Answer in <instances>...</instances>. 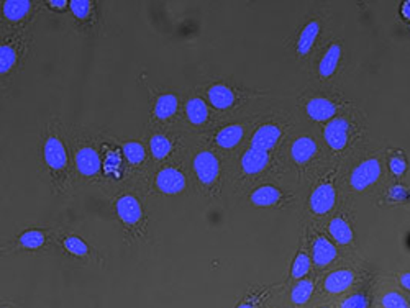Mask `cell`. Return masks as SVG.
Listing matches in <instances>:
<instances>
[{
    "label": "cell",
    "instance_id": "cell-32",
    "mask_svg": "<svg viewBox=\"0 0 410 308\" xmlns=\"http://www.w3.org/2000/svg\"><path fill=\"white\" fill-rule=\"evenodd\" d=\"M384 308H410L409 303L405 302V298L397 292H387L382 297Z\"/></svg>",
    "mask_w": 410,
    "mask_h": 308
},
{
    "label": "cell",
    "instance_id": "cell-15",
    "mask_svg": "<svg viewBox=\"0 0 410 308\" xmlns=\"http://www.w3.org/2000/svg\"><path fill=\"white\" fill-rule=\"evenodd\" d=\"M336 258V248L330 239L318 236L312 246V261L317 267H327Z\"/></svg>",
    "mask_w": 410,
    "mask_h": 308
},
{
    "label": "cell",
    "instance_id": "cell-34",
    "mask_svg": "<svg viewBox=\"0 0 410 308\" xmlns=\"http://www.w3.org/2000/svg\"><path fill=\"white\" fill-rule=\"evenodd\" d=\"M389 168L392 170V174L402 175L405 173V169H407V162H405L402 157L394 156L389 160Z\"/></svg>",
    "mask_w": 410,
    "mask_h": 308
},
{
    "label": "cell",
    "instance_id": "cell-22",
    "mask_svg": "<svg viewBox=\"0 0 410 308\" xmlns=\"http://www.w3.org/2000/svg\"><path fill=\"white\" fill-rule=\"evenodd\" d=\"M328 231H330L331 238H334L338 245H349V243L353 241L351 226H349L348 221L342 217H336L330 221V225H328Z\"/></svg>",
    "mask_w": 410,
    "mask_h": 308
},
{
    "label": "cell",
    "instance_id": "cell-39",
    "mask_svg": "<svg viewBox=\"0 0 410 308\" xmlns=\"http://www.w3.org/2000/svg\"><path fill=\"white\" fill-rule=\"evenodd\" d=\"M322 308H328V307H322Z\"/></svg>",
    "mask_w": 410,
    "mask_h": 308
},
{
    "label": "cell",
    "instance_id": "cell-18",
    "mask_svg": "<svg viewBox=\"0 0 410 308\" xmlns=\"http://www.w3.org/2000/svg\"><path fill=\"white\" fill-rule=\"evenodd\" d=\"M353 280H355V274L348 269H340V271L328 274L323 287L328 294H342L351 287Z\"/></svg>",
    "mask_w": 410,
    "mask_h": 308
},
{
    "label": "cell",
    "instance_id": "cell-21",
    "mask_svg": "<svg viewBox=\"0 0 410 308\" xmlns=\"http://www.w3.org/2000/svg\"><path fill=\"white\" fill-rule=\"evenodd\" d=\"M179 100L174 94H163L158 97L154 104V117L158 120H170L172 115L178 112Z\"/></svg>",
    "mask_w": 410,
    "mask_h": 308
},
{
    "label": "cell",
    "instance_id": "cell-13",
    "mask_svg": "<svg viewBox=\"0 0 410 308\" xmlns=\"http://www.w3.org/2000/svg\"><path fill=\"white\" fill-rule=\"evenodd\" d=\"M76 169L84 177H92L101 170V156L92 146H84L76 153Z\"/></svg>",
    "mask_w": 410,
    "mask_h": 308
},
{
    "label": "cell",
    "instance_id": "cell-33",
    "mask_svg": "<svg viewBox=\"0 0 410 308\" xmlns=\"http://www.w3.org/2000/svg\"><path fill=\"white\" fill-rule=\"evenodd\" d=\"M342 308H368V298L362 294H356L348 297L347 300L343 302Z\"/></svg>",
    "mask_w": 410,
    "mask_h": 308
},
{
    "label": "cell",
    "instance_id": "cell-38",
    "mask_svg": "<svg viewBox=\"0 0 410 308\" xmlns=\"http://www.w3.org/2000/svg\"><path fill=\"white\" fill-rule=\"evenodd\" d=\"M238 308H254V305L252 302H246V303H241Z\"/></svg>",
    "mask_w": 410,
    "mask_h": 308
},
{
    "label": "cell",
    "instance_id": "cell-30",
    "mask_svg": "<svg viewBox=\"0 0 410 308\" xmlns=\"http://www.w3.org/2000/svg\"><path fill=\"white\" fill-rule=\"evenodd\" d=\"M64 248H66L71 254L79 256V258H82V256H85L89 252L88 245H85V243L77 236H69L64 239Z\"/></svg>",
    "mask_w": 410,
    "mask_h": 308
},
{
    "label": "cell",
    "instance_id": "cell-5",
    "mask_svg": "<svg viewBox=\"0 0 410 308\" xmlns=\"http://www.w3.org/2000/svg\"><path fill=\"white\" fill-rule=\"evenodd\" d=\"M154 186H156V189L161 192V194L178 195L181 192L185 190L187 181H185V175L183 170L174 168V166H167V168H163L156 174Z\"/></svg>",
    "mask_w": 410,
    "mask_h": 308
},
{
    "label": "cell",
    "instance_id": "cell-3",
    "mask_svg": "<svg viewBox=\"0 0 410 308\" xmlns=\"http://www.w3.org/2000/svg\"><path fill=\"white\" fill-rule=\"evenodd\" d=\"M283 136H284V130L279 123L276 122L263 123V125L258 126L252 133L248 148L273 153L276 146L280 143V140H283Z\"/></svg>",
    "mask_w": 410,
    "mask_h": 308
},
{
    "label": "cell",
    "instance_id": "cell-27",
    "mask_svg": "<svg viewBox=\"0 0 410 308\" xmlns=\"http://www.w3.org/2000/svg\"><path fill=\"white\" fill-rule=\"evenodd\" d=\"M310 266H312V261H310L309 256L305 254V252H299L297 258L294 259V263H292L291 276L294 277V279L302 280L309 274Z\"/></svg>",
    "mask_w": 410,
    "mask_h": 308
},
{
    "label": "cell",
    "instance_id": "cell-6",
    "mask_svg": "<svg viewBox=\"0 0 410 308\" xmlns=\"http://www.w3.org/2000/svg\"><path fill=\"white\" fill-rule=\"evenodd\" d=\"M379 175H381V162L371 157V160L362 161L360 166L353 169L351 175H349V184H351L353 189L361 192L373 186L379 179Z\"/></svg>",
    "mask_w": 410,
    "mask_h": 308
},
{
    "label": "cell",
    "instance_id": "cell-7",
    "mask_svg": "<svg viewBox=\"0 0 410 308\" xmlns=\"http://www.w3.org/2000/svg\"><path fill=\"white\" fill-rule=\"evenodd\" d=\"M287 200V195L279 189L274 184H260L249 194V202L254 207L260 208H271L280 207Z\"/></svg>",
    "mask_w": 410,
    "mask_h": 308
},
{
    "label": "cell",
    "instance_id": "cell-14",
    "mask_svg": "<svg viewBox=\"0 0 410 308\" xmlns=\"http://www.w3.org/2000/svg\"><path fill=\"white\" fill-rule=\"evenodd\" d=\"M305 112H307L309 118H312L314 122H328V120H334L336 113V105L331 100H328V98L314 97L305 105Z\"/></svg>",
    "mask_w": 410,
    "mask_h": 308
},
{
    "label": "cell",
    "instance_id": "cell-11",
    "mask_svg": "<svg viewBox=\"0 0 410 308\" xmlns=\"http://www.w3.org/2000/svg\"><path fill=\"white\" fill-rule=\"evenodd\" d=\"M43 154H45V161L50 169L61 170L68 166L66 148H64L63 141L56 138V136H50V138L46 140L45 148H43Z\"/></svg>",
    "mask_w": 410,
    "mask_h": 308
},
{
    "label": "cell",
    "instance_id": "cell-23",
    "mask_svg": "<svg viewBox=\"0 0 410 308\" xmlns=\"http://www.w3.org/2000/svg\"><path fill=\"white\" fill-rule=\"evenodd\" d=\"M32 2L28 0H8L3 3V16L8 21H20L28 15Z\"/></svg>",
    "mask_w": 410,
    "mask_h": 308
},
{
    "label": "cell",
    "instance_id": "cell-37",
    "mask_svg": "<svg viewBox=\"0 0 410 308\" xmlns=\"http://www.w3.org/2000/svg\"><path fill=\"white\" fill-rule=\"evenodd\" d=\"M400 284H402L404 289H407L410 292V272H405L400 276Z\"/></svg>",
    "mask_w": 410,
    "mask_h": 308
},
{
    "label": "cell",
    "instance_id": "cell-2",
    "mask_svg": "<svg viewBox=\"0 0 410 308\" xmlns=\"http://www.w3.org/2000/svg\"><path fill=\"white\" fill-rule=\"evenodd\" d=\"M192 168L201 186L205 189L214 187L218 182L220 174H222V162H220L218 154L212 149H201L194 156Z\"/></svg>",
    "mask_w": 410,
    "mask_h": 308
},
{
    "label": "cell",
    "instance_id": "cell-10",
    "mask_svg": "<svg viewBox=\"0 0 410 308\" xmlns=\"http://www.w3.org/2000/svg\"><path fill=\"white\" fill-rule=\"evenodd\" d=\"M318 146L312 136H299L291 144V160L297 166H305L317 156Z\"/></svg>",
    "mask_w": 410,
    "mask_h": 308
},
{
    "label": "cell",
    "instance_id": "cell-17",
    "mask_svg": "<svg viewBox=\"0 0 410 308\" xmlns=\"http://www.w3.org/2000/svg\"><path fill=\"white\" fill-rule=\"evenodd\" d=\"M185 117L194 126H204L210 118V110L205 100L201 97L189 98L185 104Z\"/></svg>",
    "mask_w": 410,
    "mask_h": 308
},
{
    "label": "cell",
    "instance_id": "cell-1",
    "mask_svg": "<svg viewBox=\"0 0 410 308\" xmlns=\"http://www.w3.org/2000/svg\"><path fill=\"white\" fill-rule=\"evenodd\" d=\"M273 164V153L261 149L246 148L238 161L240 181L256 182L266 175Z\"/></svg>",
    "mask_w": 410,
    "mask_h": 308
},
{
    "label": "cell",
    "instance_id": "cell-26",
    "mask_svg": "<svg viewBox=\"0 0 410 308\" xmlns=\"http://www.w3.org/2000/svg\"><path fill=\"white\" fill-rule=\"evenodd\" d=\"M123 154H125V157H127L128 164L130 166H141L145 162V157H146L143 144L138 143V141H128V143H125Z\"/></svg>",
    "mask_w": 410,
    "mask_h": 308
},
{
    "label": "cell",
    "instance_id": "cell-16",
    "mask_svg": "<svg viewBox=\"0 0 410 308\" xmlns=\"http://www.w3.org/2000/svg\"><path fill=\"white\" fill-rule=\"evenodd\" d=\"M210 105L217 110H228L235 105L236 96L230 87L225 84H215L207 91Z\"/></svg>",
    "mask_w": 410,
    "mask_h": 308
},
{
    "label": "cell",
    "instance_id": "cell-24",
    "mask_svg": "<svg viewBox=\"0 0 410 308\" xmlns=\"http://www.w3.org/2000/svg\"><path fill=\"white\" fill-rule=\"evenodd\" d=\"M151 154L156 161H164L172 153V141L163 133H154L150 140Z\"/></svg>",
    "mask_w": 410,
    "mask_h": 308
},
{
    "label": "cell",
    "instance_id": "cell-20",
    "mask_svg": "<svg viewBox=\"0 0 410 308\" xmlns=\"http://www.w3.org/2000/svg\"><path fill=\"white\" fill-rule=\"evenodd\" d=\"M340 58H342V46L340 45H331L330 48L327 50V53L323 54V58L318 63V72H320L322 77H330L335 74L336 67H338Z\"/></svg>",
    "mask_w": 410,
    "mask_h": 308
},
{
    "label": "cell",
    "instance_id": "cell-31",
    "mask_svg": "<svg viewBox=\"0 0 410 308\" xmlns=\"http://www.w3.org/2000/svg\"><path fill=\"white\" fill-rule=\"evenodd\" d=\"M69 8H71L74 16L84 20L89 16L90 10H92V6H90V2H88V0H71V2H69Z\"/></svg>",
    "mask_w": 410,
    "mask_h": 308
},
{
    "label": "cell",
    "instance_id": "cell-9",
    "mask_svg": "<svg viewBox=\"0 0 410 308\" xmlns=\"http://www.w3.org/2000/svg\"><path fill=\"white\" fill-rule=\"evenodd\" d=\"M335 199V187L331 186V184H320V186L312 192V195H310L309 199L310 210H312L315 215H325V213L334 208Z\"/></svg>",
    "mask_w": 410,
    "mask_h": 308
},
{
    "label": "cell",
    "instance_id": "cell-35",
    "mask_svg": "<svg viewBox=\"0 0 410 308\" xmlns=\"http://www.w3.org/2000/svg\"><path fill=\"white\" fill-rule=\"evenodd\" d=\"M48 3L51 8H58V10H64L69 6V2H66V0H51Z\"/></svg>",
    "mask_w": 410,
    "mask_h": 308
},
{
    "label": "cell",
    "instance_id": "cell-28",
    "mask_svg": "<svg viewBox=\"0 0 410 308\" xmlns=\"http://www.w3.org/2000/svg\"><path fill=\"white\" fill-rule=\"evenodd\" d=\"M20 245L27 250H38L45 245V234H43V231L30 230L20 236Z\"/></svg>",
    "mask_w": 410,
    "mask_h": 308
},
{
    "label": "cell",
    "instance_id": "cell-12",
    "mask_svg": "<svg viewBox=\"0 0 410 308\" xmlns=\"http://www.w3.org/2000/svg\"><path fill=\"white\" fill-rule=\"evenodd\" d=\"M115 210L116 215H119L125 225H136L141 220V217H143L141 205L136 200V197L133 195L120 197L115 204Z\"/></svg>",
    "mask_w": 410,
    "mask_h": 308
},
{
    "label": "cell",
    "instance_id": "cell-36",
    "mask_svg": "<svg viewBox=\"0 0 410 308\" xmlns=\"http://www.w3.org/2000/svg\"><path fill=\"white\" fill-rule=\"evenodd\" d=\"M400 14H402V16L405 20L410 21V0H407V2L402 3V7H400Z\"/></svg>",
    "mask_w": 410,
    "mask_h": 308
},
{
    "label": "cell",
    "instance_id": "cell-25",
    "mask_svg": "<svg viewBox=\"0 0 410 308\" xmlns=\"http://www.w3.org/2000/svg\"><path fill=\"white\" fill-rule=\"evenodd\" d=\"M314 280L302 279L291 290V300L294 305H305L314 294Z\"/></svg>",
    "mask_w": 410,
    "mask_h": 308
},
{
    "label": "cell",
    "instance_id": "cell-4",
    "mask_svg": "<svg viewBox=\"0 0 410 308\" xmlns=\"http://www.w3.org/2000/svg\"><path fill=\"white\" fill-rule=\"evenodd\" d=\"M253 125V122L249 123H230V125L220 128L212 136L214 144L222 151H233L243 143L246 131L249 130V126Z\"/></svg>",
    "mask_w": 410,
    "mask_h": 308
},
{
    "label": "cell",
    "instance_id": "cell-29",
    "mask_svg": "<svg viewBox=\"0 0 410 308\" xmlns=\"http://www.w3.org/2000/svg\"><path fill=\"white\" fill-rule=\"evenodd\" d=\"M15 61H17V51L14 46L2 45V48H0V72L6 76L7 72L14 67Z\"/></svg>",
    "mask_w": 410,
    "mask_h": 308
},
{
    "label": "cell",
    "instance_id": "cell-19",
    "mask_svg": "<svg viewBox=\"0 0 410 308\" xmlns=\"http://www.w3.org/2000/svg\"><path fill=\"white\" fill-rule=\"evenodd\" d=\"M318 33H320V23L318 21H309L305 25L304 30L300 32L299 40H297V53H299V56H305V54L312 51Z\"/></svg>",
    "mask_w": 410,
    "mask_h": 308
},
{
    "label": "cell",
    "instance_id": "cell-8",
    "mask_svg": "<svg viewBox=\"0 0 410 308\" xmlns=\"http://www.w3.org/2000/svg\"><path fill=\"white\" fill-rule=\"evenodd\" d=\"M349 131H351V125L347 118H334L327 123L323 136L334 151H343L349 141Z\"/></svg>",
    "mask_w": 410,
    "mask_h": 308
}]
</instances>
